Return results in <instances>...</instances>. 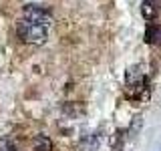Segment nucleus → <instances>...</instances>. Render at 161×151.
Wrapping results in <instances>:
<instances>
[{
    "label": "nucleus",
    "instance_id": "f257e3e1",
    "mask_svg": "<svg viewBox=\"0 0 161 151\" xmlns=\"http://www.w3.org/2000/svg\"><path fill=\"white\" fill-rule=\"evenodd\" d=\"M16 34L20 36V40L26 44H44L48 38V32L44 26H38V24H30L26 20L16 24Z\"/></svg>",
    "mask_w": 161,
    "mask_h": 151
},
{
    "label": "nucleus",
    "instance_id": "f03ea898",
    "mask_svg": "<svg viewBox=\"0 0 161 151\" xmlns=\"http://www.w3.org/2000/svg\"><path fill=\"white\" fill-rule=\"evenodd\" d=\"M22 16H24V20H26V22L38 24V26H44V28H47L48 24L53 22V14H50L47 8L36 6V4H28V6H24Z\"/></svg>",
    "mask_w": 161,
    "mask_h": 151
},
{
    "label": "nucleus",
    "instance_id": "7ed1b4c3",
    "mask_svg": "<svg viewBox=\"0 0 161 151\" xmlns=\"http://www.w3.org/2000/svg\"><path fill=\"white\" fill-rule=\"evenodd\" d=\"M141 14H143L145 20H155V16H157V6H155L151 0H143V4H141Z\"/></svg>",
    "mask_w": 161,
    "mask_h": 151
},
{
    "label": "nucleus",
    "instance_id": "20e7f679",
    "mask_svg": "<svg viewBox=\"0 0 161 151\" xmlns=\"http://www.w3.org/2000/svg\"><path fill=\"white\" fill-rule=\"evenodd\" d=\"M32 143H34V149L36 151H50L53 149V143H50V139L47 135H36Z\"/></svg>",
    "mask_w": 161,
    "mask_h": 151
},
{
    "label": "nucleus",
    "instance_id": "39448f33",
    "mask_svg": "<svg viewBox=\"0 0 161 151\" xmlns=\"http://www.w3.org/2000/svg\"><path fill=\"white\" fill-rule=\"evenodd\" d=\"M0 151H16V149H14V145L10 143V141L2 139V141H0Z\"/></svg>",
    "mask_w": 161,
    "mask_h": 151
}]
</instances>
